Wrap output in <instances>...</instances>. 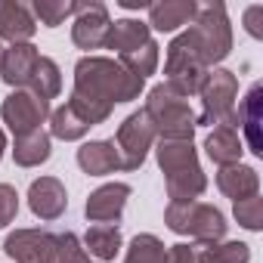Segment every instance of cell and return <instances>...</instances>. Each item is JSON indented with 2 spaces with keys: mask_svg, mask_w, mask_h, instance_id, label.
Listing matches in <instances>:
<instances>
[{
  "mask_svg": "<svg viewBox=\"0 0 263 263\" xmlns=\"http://www.w3.org/2000/svg\"><path fill=\"white\" fill-rule=\"evenodd\" d=\"M50 152H53V137L44 127L34 130V134L16 137V143H13V161L19 167H37L50 158Z\"/></svg>",
  "mask_w": 263,
  "mask_h": 263,
  "instance_id": "cell-23",
  "label": "cell"
},
{
  "mask_svg": "<svg viewBox=\"0 0 263 263\" xmlns=\"http://www.w3.org/2000/svg\"><path fill=\"white\" fill-rule=\"evenodd\" d=\"M87 134H90V124L84 121V115L71 102H65V105H59V108L50 111V137L74 143V140H81Z\"/></svg>",
  "mask_w": 263,
  "mask_h": 263,
  "instance_id": "cell-24",
  "label": "cell"
},
{
  "mask_svg": "<svg viewBox=\"0 0 263 263\" xmlns=\"http://www.w3.org/2000/svg\"><path fill=\"white\" fill-rule=\"evenodd\" d=\"M4 152H7V134H4V127H0V158H4Z\"/></svg>",
  "mask_w": 263,
  "mask_h": 263,
  "instance_id": "cell-35",
  "label": "cell"
},
{
  "mask_svg": "<svg viewBox=\"0 0 263 263\" xmlns=\"http://www.w3.org/2000/svg\"><path fill=\"white\" fill-rule=\"evenodd\" d=\"M37 62H41V53L34 44H10L4 50V62H0V78L16 90H25Z\"/></svg>",
  "mask_w": 263,
  "mask_h": 263,
  "instance_id": "cell-13",
  "label": "cell"
},
{
  "mask_svg": "<svg viewBox=\"0 0 263 263\" xmlns=\"http://www.w3.org/2000/svg\"><path fill=\"white\" fill-rule=\"evenodd\" d=\"M74 13H78V0H34L31 4V16L41 19V25H47V28L62 25Z\"/></svg>",
  "mask_w": 263,
  "mask_h": 263,
  "instance_id": "cell-27",
  "label": "cell"
},
{
  "mask_svg": "<svg viewBox=\"0 0 263 263\" xmlns=\"http://www.w3.org/2000/svg\"><path fill=\"white\" fill-rule=\"evenodd\" d=\"M183 34L189 37L192 50L198 53V59L208 68L217 65V62H223L232 53V25H229V16H226V7L223 4L198 7L192 25Z\"/></svg>",
  "mask_w": 263,
  "mask_h": 263,
  "instance_id": "cell-3",
  "label": "cell"
},
{
  "mask_svg": "<svg viewBox=\"0 0 263 263\" xmlns=\"http://www.w3.org/2000/svg\"><path fill=\"white\" fill-rule=\"evenodd\" d=\"M201 115L195 118V124H229L235 127V96H238V78L229 68H211L201 90Z\"/></svg>",
  "mask_w": 263,
  "mask_h": 263,
  "instance_id": "cell-5",
  "label": "cell"
},
{
  "mask_svg": "<svg viewBox=\"0 0 263 263\" xmlns=\"http://www.w3.org/2000/svg\"><path fill=\"white\" fill-rule=\"evenodd\" d=\"M19 214V192L10 183H0V229L10 226Z\"/></svg>",
  "mask_w": 263,
  "mask_h": 263,
  "instance_id": "cell-32",
  "label": "cell"
},
{
  "mask_svg": "<svg viewBox=\"0 0 263 263\" xmlns=\"http://www.w3.org/2000/svg\"><path fill=\"white\" fill-rule=\"evenodd\" d=\"M78 167L90 177H108L121 171V155L111 140H90L78 149Z\"/></svg>",
  "mask_w": 263,
  "mask_h": 263,
  "instance_id": "cell-18",
  "label": "cell"
},
{
  "mask_svg": "<svg viewBox=\"0 0 263 263\" xmlns=\"http://www.w3.org/2000/svg\"><path fill=\"white\" fill-rule=\"evenodd\" d=\"M37 31L31 10L19 0H0V37L10 44H28Z\"/></svg>",
  "mask_w": 263,
  "mask_h": 263,
  "instance_id": "cell-16",
  "label": "cell"
},
{
  "mask_svg": "<svg viewBox=\"0 0 263 263\" xmlns=\"http://www.w3.org/2000/svg\"><path fill=\"white\" fill-rule=\"evenodd\" d=\"M208 263H251V245L245 241L208 245Z\"/></svg>",
  "mask_w": 263,
  "mask_h": 263,
  "instance_id": "cell-29",
  "label": "cell"
},
{
  "mask_svg": "<svg viewBox=\"0 0 263 263\" xmlns=\"http://www.w3.org/2000/svg\"><path fill=\"white\" fill-rule=\"evenodd\" d=\"M50 111H53L50 102H44L31 90H13L4 99V105H0V118L13 130V137H25V134L41 130L50 121Z\"/></svg>",
  "mask_w": 263,
  "mask_h": 263,
  "instance_id": "cell-8",
  "label": "cell"
},
{
  "mask_svg": "<svg viewBox=\"0 0 263 263\" xmlns=\"http://www.w3.org/2000/svg\"><path fill=\"white\" fill-rule=\"evenodd\" d=\"M4 50H7V47H4V44H0V62H4Z\"/></svg>",
  "mask_w": 263,
  "mask_h": 263,
  "instance_id": "cell-36",
  "label": "cell"
},
{
  "mask_svg": "<svg viewBox=\"0 0 263 263\" xmlns=\"http://www.w3.org/2000/svg\"><path fill=\"white\" fill-rule=\"evenodd\" d=\"M152 41H155V37H152V31H149L146 22H140V19H118V22H111V28H108L105 47L115 50L118 59H121V56H127V53H137V50L149 47Z\"/></svg>",
  "mask_w": 263,
  "mask_h": 263,
  "instance_id": "cell-19",
  "label": "cell"
},
{
  "mask_svg": "<svg viewBox=\"0 0 263 263\" xmlns=\"http://www.w3.org/2000/svg\"><path fill=\"white\" fill-rule=\"evenodd\" d=\"M155 158H158V167L164 171V180H174L180 174H189V171L201 167L192 140H158L155 143Z\"/></svg>",
  "mask_w": 263,
  "mask_h": 263,
  "instance_id": "cell-14",
  "label": "cell"
},
{
  "mask_svg": "<svg viewBox=\"0 0 263 263\" xmlns=\"http://www.w3.org/2000/svg\"><path fill=\"white\" fill-rule=\"evenodd\" d=\"M232 214H235L238 226H245L248 232H260V229H263V198H260V192L251 195V198L235 201Z\"/></svg>",
  "mask_w": 263,
  "mask_h": 263,
  "instance_id": "cell-28",
  "label": "cell"
},
{
  "mask_svg": "<svg viewBox=\"0 0 263 263\" xmlns=\"http://www.w3.org/2000/svg\"><path fill=\"white\" fill-rule=\"evenodd\" d=\"M155 127L149 124L146 111H134L127 115L118 127V137L111 140L118 155H121V171H140L146 164L149 149L155 146Z\"/></svg>",
  "mask_w": 263,
  "mask_h": 263,
  "instance_id": "cell-7",
  "label": "cell"
},
{
  "mask_svg": "<svg viewBox=\"0 0 263 263\" xmlns=\"http://www.w3.org/2000/svg\"><path fill=\"white\" fill-rule=\"evenodd\" d=\"M124 263H167V248H164V241L158 235L143 232V235H137L130 241Z\"/></svg>",
  "mask_w": 263,
  "mask_h": 263,
  "instance_id": "cell-26",
  "label": "cell"
},
{
  "mask_svg": "<svg viewBox=\"0 0 263 263\" xmlns=\"http://www.w3.org/2000/svg\"><path fill=\"white\" fill-rule=\"evenodd\" d=\"M127 198H130V186L127 183H105L99 189L90 192L87 204H84V214L90 223H108V226H118L124 208H127Z\"/></svg>",
  "mask_w": 263,
  "mask_h": 263,
  "instance_id": "cell-11",
  "label": "cell"
},
{
  "mask_svg": "<svg viewBox=\"0 0 263 263\" xmlns=\"http://www.w3.org/2000/svg\"><path fill=\"white\" fill-rule=\"evenodd\" d=\"M28 90L34 96H41L44 102H50V99H56L62 93V71L50 56H41V62H37V68H34V74L28 81Z\"/></svg>",
  "mask_w": 263,
  "mask_h": 263,
  "instance_id": "cell-25",
  "label": "cell"
},
{
  "mask_svg": "<svg viewBox=\"0 0 263 263\" xmlns=\"http://www.w3.org/2000/svg\"><path fill=\"white\" fill-rule=\"evenodd\" d=\"M217 189L232 198V201H241V198H251L260 192V174L248 164H229V167H220L217 171Z\"/></svg>",
  "mask_w": 263,
  "mask_h": 263,
  "instance_id": "cell-21",
  "label": "cell"
},
{
  "mask_svg": "<svg viewBox=\"0 0 263 263\" xmlns=\"http://www.w3.org/2000/svg\"><path fill=\"white\" fill-rule=\"evenodd\" d=\"M164 223L177 235H189L198 245H217L226 241V217L204 201H171L164 208Z\"/></svg>",
  "mask_w": 263,
  "mask_h": 263,
  "instance_id": "cell-4",
  "label": "cell"
},
{
  "mask_svg": "<svg viewBox=\"0 0 263 263\" xmlns=\"http://www.w3.org/2000/svg\"><path fill=\"white\" fill-rule=\"evenodd\" d=\"M260 124H263V87L251 84L238 111H235V127H241V134L248 140V149L254 155H263V140H260Z\"/></svg>",
  "mask_w": 263,
  "mask_h": 263,
  "instance_id": "cell-15",
  "label": "cell"
},
{
  "mask_svg": "<svg viewBox=\"0 0 263 263\" xmlns=\"http://www.w3.org/2000/svg\"><path fill=\"white\" fill-rule=\"evenodd\" d=\"M28 208L41 220H59L68 208V192L62 180L56 177H41L28 186Z\"/></svg>",
  "mask_w": 263,
  "mask_h": 263,
  "instance_id": "cell-12",
  "label": "cell"
},
{
  "mask_svg": "<svg viewBox=\"0 0 263 263\" xmlns=\"http://www.w3.org/2000/svg\"><path fill=\"white\" fill-rule=\"evenodd\" d=\"M56 263H90V254L84 251V245L74 232L56 235Z\"/></svg>",
  "mask_w": 263,
  "mask_h": 263,
  "instance_id": "cell-30",
  "label": "cell"
},
{
  "mask_svg": "<svg viewBox=\"0 0 263 263\" xmlns=\"http://www.w3.org/2000/svg\"><path fill=\"white\" fill-rule=\"evenodd\" d=\"M146 118L155 127L158 140H192L195 134V111L189 108V99L174 93L167 84H155L146 96Z\"/></svg>",
  "mask_w": 263,
  "mask_h": 263,
  "instance_id": "cell-2",
  "label": "cell"
},
{
  "mask_svg": "<svg viewBox=\"0 0 263 263\" xmlns=\"http://www.w3.org/2000/svg\"><path fill=\"white\" fill-rule=\"evenodd\" d=\"M4 251L16 263H56V235L47 229H16L7 235Z\"/></svg>",
  "mask_w": 263,
  "mask_h": 263,
  "instance_id": "cell-9",
  "label": "cell"
},
{
  "mask_svg": "<svg viewBox=\"0 0 263 263\" xmlns=\"http://www.w3.org/2000/svg\"><path fill=\"white\" fill-rule=\"evenodd\" d=\"M208 65L198 59V53L192 50L189 37L186 34H177L171 44H167V59H164V74H167V87L174 93H180L183 99L195 96L208 78Z\"/></svg>",
  "mask_w": 263,
  "mask_h": 263,
  "instance_id": "cell-6",
  "label": "cell"
},
{
  "mask_svg": "<svg viewBox=\"0 0 263 263\" xmlns=\"http://www.w3.org/2000/svg\"><path fill=\"white\" fill-rule=\"evenodd\" d=\"M81 245H84V251H87L90 257H96L99 263L115 260V257L121 254V248H124L121 229H118V226H108V223H93V226L87 229V235H84Z\"/></svg>",
  "mask_w": 263,
  "mask_h": 263,
  "instance_id": "cell-22",
  "label": "cell"
},
{
  "mask_svg": "<svg viewBox=\"0 0 263 263\" xmlns=\"http://www.w3.org/2000/svg\"><path fill=\"white\" fill-rule=\"evenodd\" d=\"M146 81L130 74L118 59L108 56H81L74 62V90L68 102L84 115L90 127L108 121L111 108L118 102L140 99Z\"/></svg>",
  "mask_w": 263,
  "mask_h": 263,
  "instance_id": "cell-1",
  "label": "cell"
},
{
  "mask_svg": "<svg viewBox=\"0 0 263 263\" xmlns=\"http://www.w3.org/2000/svg\"><path fill=\"white\" fill-rule=\"evenodd\" d=\"M260 19H263V7L260 4H254V7H248L245 10V28H248V34L251 37H263V25H260Z\"/></svg>",
  "mask_w": 263,
  "mask_h": 263,
  "instance_id": "cell-33",
  "label": "cell"
},
{
  "mask_svg": "<svg viewBox=\"0 0 263 263\" xmlns=\"http://www.w3.org/2000/svg\"><path fill=\"white\" fill-rule=\"evenodd\" d=\"M108 28H111V19H108L105 4H99V0L78 4L74 25H71L74 47H81V50H102L105 41H108Z\"/></svg>",
  "mask_w": 263,
  "mask_h": 263,
  "instance_id": "cell-10",
  "label": "cell"
},
{
  "mask_svg": "<svg viewBox=\"0 0 263 263\" xmlns=\"http://www.w3.org/2000/svg\"><path fill=\"white\" fill-rule=\"evenodd\" d=\"M204 152H208V158H211L214 164L229 167V164H241V152H245V146H241V137H238V130H235V127L220 124V127H214L211 134H208V140H204Z\"/></svg>",
  "mask_w": 263,
  "mask_h": 263,
  "instance_id": "cell-20",
  "label": "cell"
},
{
  "mask_svg": "<svg viewBox=\"0 0 263 263\" xmlns=\"http://www.w3.org/2000/svg\"><path fill=\"white\" fill-rule=\"evenodd\" d=\"M118 4H121L124 10H149V7H152L149 0H118Z\"/></svg>",
  "mask_w": 263,
  "mask_h": 263,
  "instance_id": "cell-34",
  "label": "cell"
},
{
  "mask_svg": "<svg viewBox=\"0 0 263 263\" xmlns=\"http://www.w3.org/2000/svg\"><path fill=\"white\" fill-rule=\"evenodd\" d=\"M198 13V4L195 0H161V4H152L149 7V31H161V34H171L183 25H189Z\"/></svg>",
  "mask_w": 263,
  "mask_h": 263,
  "instance_id": "cell-17",
  "label": "cell"
},
{
  "mask_svg": "<svg viewBox=\"0 0 263 263\" xmlns=\"http://www.w3.org/2000/svg\"><path fill=\"white\" fill-rule=\"evenodd\" d=\"M167 263H208V245L180 241L167 248Z\"/></svg>",
  "mask_w": 263,
  "mask_h": 263,
  "instance_id": "cell-31",
  "label": "cell"
}]
</instances>
